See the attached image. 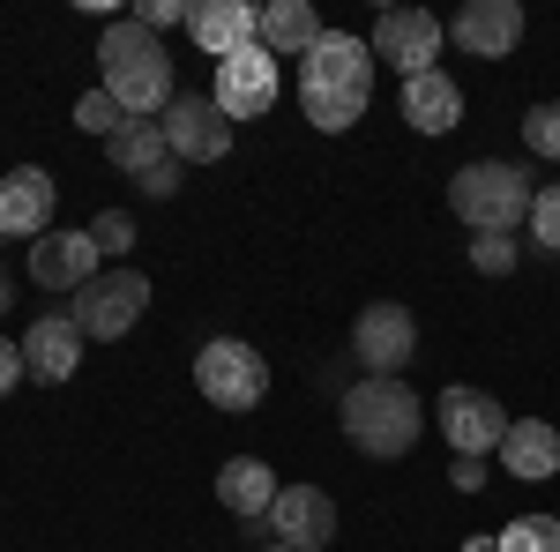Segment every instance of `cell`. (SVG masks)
<instances>
[{
    "label": "cell",
    "mask_w": 560,
    "mask_h": 552,
    "mask_svg": "<svg viewBox=\"0 0 560 552\" xmlns=\"http://www.w3.org/2000/svg\"><path fill=\"white\" fill-rule=\"evenodd\" d=\"M277 493L284 485H277V470L261 463V456H232V463L217 470V501L232 515H247V522H261V515L277 508Z\"/></svg>",
    "instance_id": "cell-20"
},
{
    "label": "cell",
    "mask_w": 560,
    "mask_h": 552,
    "mask_svg": "<svg viewBox=\"0 0 560 552\" xmlns=\"http://www.w3.org/2000/svg\"><path fill=\"white\" fill-rule=\"evenodd\" d=\"M135 23H142V31H173V23H187V0H142Z\"/></svg>",
    "instance_id": "cell-29"
},
{
    "label": "cell",
    "mask_w": 560,
    "mask_h": 552,
    "mask_svg": "<svg viewBox=\"0 0 560 552\" xmlns=\"http://www.w3.org/2000/svg\"><path fill=\"white\" fill-rule=\"evenodd\" d=\"M366 45H374L382 68H396L411 83V75H427L441 60V15H427V8H382V23H374Z\"/></svg>",
    "instance_id": "cell-8"
},
{
    "label": "cell",
    "mask_w": 560,
    "mask_h": 552,
    "mask_svg": "<svg viewBox=\"0 0 560 552\" xmlns=\"http://www.w3.org/2000/svg\"><path fill=\"white\" fill-rule=\"evenodd\" d=\"M530 202H538L530 172L501 165V157H478V165H464L448 179V210L471 232H516V224H530Z\"/></svg>",
    "instance_id": "cell-4"
},
{
    "label": "cell",
    "mask_w": 560,
    "mask_h": 552,
    "mask_svg": "<svg viewBox=\"0 0 560 552\" xmlns=\"http://www.w3.org/2000/svg\"><path fill=\"white\" fill-rule=\"evenodd\" d=\"M269 538H284V545H300V552H322L337 538V501L322 485H284L277 508H269Z\"/></svg>",
    "instance_id": "cell-13"
},
{
    "label": "cell",
    "mask_w": 560,
    "mask_h": 552,
    "mask_svg": "<svg viewBox=\"0 0 560 552\" xmlns=\"http://www.w3.org/2000/svg\"><path fill=\"white\" fill-rule=\"evenodd\" d=\"M337 419H345V441L359 456H374V463H396V456H411L419 448V433H427V403L411 396V388L396 381V374H366V381H351L337 396Z\"/></svg>",
    "instance_id": "cell-3"
},
{
    "label": "cell",
    "mask_w": 560,
    "mask_h": 552,
    "mask_svg": "<svg viewBox=\"0 0 560 552\" xmlns=\"http://www.w3.org/2000/svg\"><path fill=\"white\" fill-rule=\"evenodd\" d=\"M195 388H202V403L247 419V411H261V396H269V359L240 337H210L195 351Z\"/></svg>",
    "instance_id": "cell-5"
},
{
    "label": "cell",
    "mask_w": 560,
    "mask_h": 552,
    "mask_svg": "<svg viewBox=\"0 0 560 552\" xmlns=\"http://www.w3.org/2000/svg\"><path fill=\"white\" fill-rule=\"evenodd\" d=\"M441 433H448L456 456H486V448H501L509 411H501L486 388H441Z\"/></svg>",
    "instance_id": "cell-11"
},
{
    "label": "cell",
    "mask_w": 560,
    "mask_h": 552,
    "mask_svg": "<svg viewBox=\"0 0 560 552\" xmlns=\"http://www.w3.org/2000/svg\"><path fill=\"white\" fill-rule=\"evenodd\" d=\"M530 239L560 255V179H553V187H538V202H530Z\"/></svg>",
    "instance_id": "cell-28"
},
{
    "label": "cell",
    "mask_w": 560,
    "mask_h": 552,
    "mask_svg": "<svg viewBox=\"0 0 560 552\" xmlns=\"http://www.w3.org/2000/svg\"><path fill=\"white\" fill-rule=\"evenodd\" d=\"M187 31H195V45L210 60H232V52L261 45V8L255 0H195L187 8Z\"/></svg>",
    "instance_id": "cell-14"
},
{
    "label": "cell",
    "mask_w": 560,
    "mask_h": 552,
    "mask_svg": "<svg viewBox=\"0 0 560 552\" xmlns=\"http://www.w3.org/2000/svg\"><path fill=\"white\" fill-rule=\"evenodd\" d=\"M105 165L113 172H128L135 187L150 179L158 165H173V142H165V120H128V128L105 142Z\"/></svg>",
    "instance_id": "cell-21"
},
{
    "label": "cell",
    "mask_w": 560,
    "mask_h": 552,
    "mask_svg": "<svg viewBox=\"0 0 560 552\" xmlns=\"http://www.w3.org/2000/svg\"><path fill=\"white\" fill-rule=\"evenodd\" d=\"M300 105L322 134H345L374 105V45L351 31H322L314 52L300 60Z\"/></svg>",
    "instance_id": "cell-1"
},
{
    "label": "cell",
    "mask_w": 560,
    "mask_h": 552,
    "mask_svg": "<svg viewBox=\"0 0 560 552\" xmlns=\"http://www.w3.org/2000/svg\"><path fill=\"white\" fill-rule=\"evenodd\" d=\"M493 545L501 552H560V515H516Z\"/></svg>",
    "instance_id": "cell-23"
},
{
    "label": "cell",
    "mask_w": 560,
    "mask_h": 552,
    "mask_svg": "<svg viewBox=\"0 0 560 552\" xmlns=\"http://www.w3.org/2000/svg\"><path fill=\"white\" fill-rule=\"evenodd\" d=\"M97 90L128 113V120H165V105L179 97L173 83V52L158 31H142V23H105V38H97Z\"/></svg>",
    "instance_id": "cell-2"
},
{
    "label": "cell",
    "mask_w": 560,
    "mask_h": 552,
    "mask_svg": "<svg viewBox=\"0 0 560 552\" xmlns=\"http://www.w3.org/2000/svg\"><path fill=\"white\" fill-rule=\"evenodd\" d=\"M261 552H300V545H284V538H269V545H261Z\"/></svg>",
    "instance_id": "cell-34"
},
{
    "label": "cell",
    "mask_w": 560,
    "mask_h": 552,
    "mask_svg": "<svg viewBox=\"0 0 560 552\" xmlns=\"http://www.w3.org/2000/svg\"><path fill=\"white\" fill-rule=\"evenodd\" d=\"M8 306H15V277L0 269V314H8Z\"/></svg>",
    "instance_id": "cell-33"
},
{
    "label": "cell",
    "mask_w": 560,
    "mask_h": 552,
    "mask_svg": "<svg viewBox=\"0 0 560 552\" xmlns=\"http://www.w3.org/2000/svg\"><path fill=\"white\" fill-rule=\"evenodd\" d=\"M411 351H419V321H411V306H396V298H374L359 321H351V359L366 366V374H404L411 366Z\"/></svg>",
    "instance_id": "cell-7"
},
{
    "label": "cell",
    "mask_w": 560,
    "mask_h": 552,
    "mask_svg": "<svg viewBox=\"0 0 560 552\" xmlns=\"http://www.w3.org/2000/svg\"><path fill=\"white\" fill-rule=\"evenodd\" d=\"M15 381H23V343H8V337H0V396H8Z\"/></svg>",
    "instance_id": "cell-32"
},
{
    "label": "cell",
    "mask_w": 560,
    "mask_h": 552,
    "mask_svg": "<svg viewBox=\"0 0 560 552\" xmlns=\"http://www.w3.org/2000/svg\"><path fill=\"white\" fill-rule=\"evenodd\" d=\"M142 195H150V202H173V195H179V157L150 172V179H142Z\"/></svg>",
    "instance_id": "cell-30"
},
{
    "label": "cell",
    "mask_w": 560,
    "mask_h": 552,
    "mask_svg": "<svg viewBox=\"0 0 560 552\" xmlns=\"http://www.w3.org/2000/svg\"><path fill=\"white\" fill-rule=\"evenodd\" d=\"M501 470L523 478V485L560 478V433L546 419H509V433H501Z\"/></svg>",
    "instance_id": "cell-18"
},
{
    "label": "cell",
    "mask_w": 560,
    "mask_h": 552,
    "mask_svg": "<svg viewBox=\"0 0 560 552\" xmlns=\"http://www.w3.org/2000/svg\"><path fill=\"white\" fill-rule=\"evenodd\" d=\"M142 306H150V277H142V269H97L83 292L68 298V321H75L90 343H113L142 321Z\"/></svg>",
    "instance_id": "cell-6"
},
{
    "label": "cell",
    "mask_w": 560,
    "mask_h": 552,
    "mask_svg": "<svg viewBox=\"0 0 560 552\" xmlns=\"http://www.w3.org/2000/svg\"><path fill=\"white\" fill-rule=\"evenodd\" d=\"M448 38L464 45V52H478V60H509L523 45V8L516 0H471V8L448 23Z\"/></svg>",
    "instance_id": "cell-17"
},
{
    "label": "cell",
    "mask_w": 560,
    "mask_h": 552,
    "mask_svg": "<svg viewBox=\"0 0 560 552\" xmlns=\"http://www.w3.org/2000/svg\"><path fill=\"white\" fill-rule=\"evenodd\" d=\"M516 255H523L516 232H478V239H471V269H478V277H509Z\"/></svg>",
    "instance_id": "cell-24"
},
{
    "label": "cell",
    "mask_w": 560,
    "mask_h": 552,
    "mask_svg": "<svg viewBox=\"0 0 560 552\" xmlns=\"http://www.w3.org/2000/svg\"><path fill=\"white\" fill-rule=\"evenodd\" d=\"M314 38H322V23H314V8H306V0H269V8H261V45H269V52H314Z\"/></svg>",
    "instance_id": "cell-22"
},
{
    "label": "cell",
    "mask_w": 560,
    "mask_h": 552,
    "mask_svg": "<svg viewBox=\"0 0 560 552\" xmlns=\"http://www.w3.org/2000/svg\"><path fill=\"white\" fill-rule=\"evenodd\" d=\"M52 232V179L38 165H15L0 179V239H31L38 247Z\"/></svg>",
    "instance_id": "cell-16"
},
{
    "label": "cell",
    "mask_w": 560,
    "mask_h": 552,
    "mask_svg": "<svg viewBox=\"0 0 560 552\" xmlns=\"http://www.w3.org/2000/svg\"><path fill=\"white\" fill-rule=\"evenodd\" d=\"M448 478H456V493H478V485H486V456H456Z\"/></svg>",
    "instance_id": "cell-31"
},
{
    "label": "cell",
    "mask_w": 560,
    "mask_h": 552,
    "mask_svg": "<svg viewBox=\"0 0 560 552\" xmlns=\"http://www.w3.org/2000/svg\"><path fill=\"white\" fill-rule=\"evenodd\" d=\"M90 239H97V255H128L135 247V216L128 210H97L90 216Z\"/></svg>",
    "instance_id": "cell-27"
},
{
    "label": "cell",
    "mask_w": 560,
    "mask_h": 552,
    "mask_svg": "<svg viewBox=\"0 0 560 552\" xmlns=\"http://www.w3.org/2000/svg\"><path fill=\"white\" fill-rule=\"evenodd\" d=\"M90 277H97V239H90L83 224L75 232H45L38 247H31V284L38 292H83Z\"/></svg>",
    "instance_id": "cell-15"
},
{
    "label": "cell",
    "mask_w": 560,
    "mask_h": 552,
    "mask_svg": "<svg viewBox=\"0 0 560 552\" xmlns=\"http://www.w3.org/2000/svg\"><path fill=\"white\" fill-rule=\"evenodd\" d=\"M523 142H530V157H553L560 165V105H530L523 113Z\"/></svg>",
    "instance_id": "cell-26"
},
{
    "label": "cell",
    "mask_w": 560,
    "mask_h": 552,
    "mask_svg": "<svg viewBox=\"0 0 560 552\" xmlns=\"http://www.w3.org/2000/svg\"><path fill=\"white\" fill-rule=\"evenodd\" d=\"M165 142H173L179 165H217V157L232 150V120L217 113V97H202V90H179L173 105H165Z\"/></svg>",
    "instance_id": "cell-10"
},
{
    "label": "cell",
    "mask_w": 560,
    "mask_h": 552,
    "mask_svg": "<svg viewBox=\"0 0 560 552\" xmlns=\"http://www.w3.org/2000/svg\"><path fill=\"white\" fill-rule=\"evenodd\" d=\"M210 97H217L224 120H261V113L277 105V52H269V45H247V52L217 60Z\"/></svg>",
    "instance_id": "cell-9"
},
{
    "label": "cell",
    "mask_w": 560,
    "mask_h": 552,
    "mask_svg": "<svg viewBox=\"0 0 560 552\" xmlns=\"http://www.w3.org/2000/svg\"><path fill=\"white\" fill-rule=\"evenodd\" d=\"M404 120H411L419 134H448V128H464V90L448 83L441 68L411 75V83H404Z\"/></svg>",
    "instance_id": "cell-19"
},
{
    "label": "cell",
    "mask_w": 560,
    "mask_h": 552,
    "mask_svg": "<svg viewBox=\"0 0 560 552\" xmlns=\"http://www.w3.org/2000/svg\"><path fill=\"white\" fill-rule=\"evenodd\" d=\"M75 128H83V134H97V142H113V134L128 128V113H120V105H113L105 90H90L83 105H75Z\"/></svg>",
    "instance_id": "cell-25"
},
{
    "label": "cell",
    "mask_w": 560,
    "mask_h": 552,
    "mask_svg": "<svg viewBox=\"0 0 560 552\" xmlns=\"http://www.w3.org/2000/svg\"><path fill=\"white\" fill-rule=\"evenodd\" d=\"M75 366H83V329L68 321V314H38L31 329H23V374L45 388L75 381Z\"/></svg>",
    "instance_id": "cell-12"
}]
</instances>
